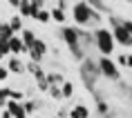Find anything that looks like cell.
Returning <instances> with one entry per match:
<instances>
[{
	"instance_id": "9c48e42d",
	"label": "cell",
	"mask_w": 132,
	"mask_h": 118,
	"mask_svg": "<svg viewBox=\"0 0 132 118\" xmlns=\"http://www.w3.org/2000/svg\"><path fill=\"white\" fill-rule=\"evenodd\" d=\"M7 71L9 74H22L25 71V63H22L18 56H11V60L7 63Z\"/></svg>"
},
{
	"instance_id": "1f68e13d",
	"label": "cell",
	"mask_w": 132,
	"mask_h": 118,
	"mask_svg": "<svg viewBox=\"0 0 132 118\" xmlns=\"http://www.w3.org/2000/svg\"><path fill=\"white\" fill-rule=\"evenodd\" d=\"M2 118H11V114H9L7 109H2Z\"/></svg>"
},
{
	"instance_id": "3957f363",
	"label": "cell",
	"mask_w": 132,
	"mask_h": 118,
	"mask_svg": "<svg viewBox=\"0 0 132 118\" xmlns=\"http://www.w3.org/2000/svg\"><path fill=\"white\" fill-rule=\"evenodd\" d=\"M101 78V71H98V65L92 60V58H87L85 56L83 60H81V80L85 83V87L90 91H94V87H96V80Z\"/></svg>"
},
{
	"instance_id": "ffe728a7",
	"label": "cell",
	"mask_w": 132,
	"mask_h": 118,
	"mask_svg": "<svg viewBox=\"0 0 132 118\" xmlns=\"http://www.w3.org/2000/svg\"><path fill=\"white\" fill-rule=\"evenodd\" d=\"M25 69L29 71V74H31V76H38V74H43V67L38 63H31V60H29L27 65H25Z\"/></svg>"
},
{
	"instance_id": "7402d4cb",
	"label": "cell",
	"mask_w": 132,
	"mask_h": 118,
	"mask_svg": "<svg viewBox=\"0 0 132 118\" xmlns=\"http://www.w3.org/2000/svg\"><path fill=\"white\" fill-rule=\"evenodd\" d=\"M34 20H38L40 25H47V22L52 20V18H49V11H45V9H40V11L36 14V18H34Z\"/></svg>"
},
{
	"instance_id": "6da1fadb",
	"label": "cell",
	"mask_w": 132,
	"mask_h": 118,
	"mask_svg": "<svg viewBox=\"0 0 132 118\" xmlns=\"http://www.w3.org/2000/svg\"><path fill=\"white\" fill-rule=\"evenodd\" d=\"M72 14H74V25H76L78 29H83L87 27V25H98V22L103 20V16L96 14L94 9L87 5V2H76L74 7H72Z\"/></svg>"
},
{
	"instance_id": "52a82bcc",
	"label": "cell",
	"mask_w": 132,
	"mask_h": 118,
	"mask_svg": "<svg viewBox=\"0 0 132 118\" xmlns=\"http://www.w3.org/2000/svg\"><path fill=\"white\" fill-rule=\"evenodd\" d=\"M96 114H98L101 118H114V114H112V109H110V105L105 103L98 94H96Z\"/></svg>"
},
{
	"instance_id": "8992f818",
	"label": "cell",
	"mask_w": 132,
	"mask_h": 118,
	"mask_svg": "<svg viewBox=\"0 0 132 118\" xmlns=\"http://www.w3.org/2000/svg\"><path fill=\"white\" fill-rule=\"evenodd\" d=\"M27 54L31 56V63H38L40 65V60H43V56L47 54V42L45 40H40V38H36L34 40V45L27 49Z\"/></svg>"
},
{
	"instance_id": "ba28073f",
	"label": "cell",
	"mask_w": 132,
	"mask_h": 118,
	"mask_svg": "<svg viewBox=\"0 0 132 118\" xmlns=\"http://www.w3.org/2000/svg\"><path fill=\"white\" fill-rule=\"evenodd\" d=\"M7 47H9V54H14V56H18V54H27V49H25V45H22V40L18 38V36H14V38L7 42Z\"/></svg>"
},
{
	"instance_id": "d6a6232c",
	"label": "cell",
	"mask_w": 132,
	"mask_h": 118,
	"mask_svg": "<svg viewBox=\"0 0 132 118\" xmlns=\"http://www.w3.org/2000/svg\"><path fill=\"white\" fill-rule=\"evenodd\" d=\"M0 27H2V18H0Z\"/></svg>"
},
{
	"instance_id": "603a6c76",
	"label": "cell",
	"mask_w": 132,
	"mask_h": 118,
	"mask_svg": "<svg viewBox=\"0 0 132 118\" xmlns=\"http://www.w3.org/2000/svg\"><path fill=\"white\" fill-rule=\"evenodd\" d=\"M22 109H25V114H34L38 109V103L36 100H27V103H22Z\"/></svg>"
},
{
	"instance_id": "9a60e30c",
	"label": "cell",
	"mask_w": 132,
	"mask_h": 118,
	"mask_svg": "<svg viewBox=\"0 0 132 118\" xmlns=\"http://www.w3.org/2000/svg\"><path fill=\"white\" fill-rule=\"evenodd\" d=\"M7 25H9V29H11L14 34H18V31H22V29H25V27H22V18H20V16H11Z\"/></svg>"
},
{
	"instance_id": "44dd1931",
	"label": "cell",
	"mask_w": 132,
	"mask_h": 118,
	"mask_svg": "<svg viewBox=\"0 0 132 118\" xmlns=\"http://www.w3.org/2000/svg\"><path fill=\"white\" fill-rule=\"evenodd\" d=\"M9 91H11V87H2L0 89V109H5V105L9 100Z\"/></svg>"
},
{
	"instance_id": "8fae6325",
	"label": "cell",
	"mask_w": 132,
	"mask_h": 118,
	"mask_svg": "<svg viewBox=\"0 0 132 118\" xmlns=\"http://www.w3.org/2000/svg\"><path fill=\"white\" fill-rule=\"evenodd\" d=\"M45 78H47L49 87H52V85H54V87H61V85L65 83L63 74H58V71H45Z\"/></svg>"
},
{
	"instance_id": "4dcf8cb0",
	"label": "cell",
	"mask_w": 132,
	"mask_h": 118,
	"mask_svg": "<svg viewBox=\"0 0 132 118\" xmlns=\"http://www.w3.org/2000/svg\"><path fill=\"white\" fill-rule=\"evenodd\" d=\"M9 5H11L14 9H18V7H20V0H9Z\"/></svg>"
},
{
	"instance_id": "5bb4252c",
	"label": "cell",
	"mask_w": 132,
	"mask_h": 118,
	"mask_svg": "<svg viewBox=\"0 0 132 118\" xmlns=\"http://www.w3.org/2000/svg\"><path fill=\"white\" fill-rule=\"evenodd\" d=\"M14 36H16V34L9 29V25H7V22H2V27H0V42H5V45H7Z\"/></svg>"
},
{
	"instance_id": "f1b7e54d",
	"label": "cell",
	"mask_w": 132,
	"mask_h": 118,
	"mask_svg": "<svg viewBox=\"0 0 132 118\" xmlns=\"http://www.w3.org/2000/svg\"><path fill=\"white\" fill-rule=\"evenodd\" d=\"M54 9H61V11H65V9H67V2H65V0H58Z\"/></svg>"
},
{
	"instance_id": "ac0fdd59",
	"label": "cell",
	"mask_w": 132,
	"mask_h": 118,
	"mask_svg": "<svg viewBox=\"0 0 132 118\" xmlns=\"http://www.w3.org/2000/svg\"><path fill=\"white\" fill-rule=\"evenodd\" d=\"M49 18H52V20H56L58 25H63V22L67 20L65 11H61V9H52V11H49Z\"/></svg>"
},
{
	"instance_id": "484cf974",
	"label": "cell",
	"mask_w": 132,
	"mask_h": 118,
	"mask_svg": "<svg viewBox=\"0 0 132 118\" xmlns=\"http://www.w3.org/2000/svg\"><path fill=\"white\" fill-rule=\"evenodd\" d=\"M7 78H9V71H7V67H5V65H0V83H5Z\"/></svg>"
},
{
	"instance_id": "5b68a950",
	"label": "cell",
	"mask_w": 132,
	"mask_h": 118,
	"mask_svg": "<svg viewBox=\"0 0 132 118\" xmlns=\"http://www.w3.org/2000/svg\"><path fill=\"white\" fill-rule=\"evenodd\" d=\"M98 71H101V76H105V78H110V80H119L121 78V71H119V67L114 65V60L112 58H101L98 60Z\"/></svg>"
},
{
	"instance_id": "30bf717a",
	"label": "cell",
	"mask_w": 132,
	"mask_h": 118,
	"mask_svg": "<svg viewBox=\"0 0 132 118\" xmlns=\"http://www.w3.org/2000/svg\"><path fill=\"white\" fill-rule=\"evenodd\" d=\"M18 38H20V40H22V45H25V49H29V47H31V45H34V40H36V38H38V36H36L34 31H31V29H22V31H20V36H18Z\"/></svg>"
},
{
	"instance_id": "4316f807",
	"label": "cell",
	"mask_w": 132,
	"mask_h": 118,
	"mask_svg": "<svg viewBox=\"0 0 132 118\" xmlns=\"http://www.w3.org/2000/svg\"><path fill=\"white\" fill-rule=\"evenodd\" d=\"M5 56H9V47L5 45V42H0V60H2Z\"/></svg>"
},
{
	"instance_id": "83f0119b",
	"label": "cell",
	"mask_w": 132,
	"mask_h": 118,
	"mask_svg": "<svg viewBox=\"0 0 132 118\" xmlns=\"http://www.w3.org/2000/svg\"><path fill=\"white\" fill-rule=\"evenodd\" d=\"M117 67H125V54H119V58H117Z\"/></svg>"
},
{
	"instance_id": "7a4b0ae2",
	"label": "cell",
	"mask_w": 132,
	"mask_h": 118,
	"mask_svg": "<svg viewBox=\"0 0 132 118\" xmlns=\"http://www.w3.org/2000/svg\"><path fill=\"white\" fill-rule=\"evenodd\" d=\"M61 38H63V42L67 45V49L72 51V56L81 63V60L85 58V49L81 47V42H78V29H76V27H70V25H65V27L61 29Z\"/></svg>"
},
{
	"instance_id": "7c38bea8",
	"label": "cell",
	"mask_w": 132,
	"mask_h": 118,
	"mask_svg": "<svg viewBox=\"0 0 132 118\" xmlns=\"http://www.w3.org/2000/svg\"><path fill=\"white\" fill-rule=\"evenodd\" d=\"M18 11H20L18 16H25V18H36V14H38V11H34V9H31L29 0H20V7H18Z\"/></svg>"
},
{
	"instance_id": "836d02e7",
	"label": "cell",
	"mask_w": 132,
	"mask_h": 118,
	"mask_svg": "<svg viewBox=\"0 0 132 118\" xmlns=\"http://www.w3.org/2000/svg\"><path fill=\"white\" fill-rule=\"evenodd\" d=\"M67 118H70V116H67Z\"/></svg>"
},
{
	"instance_id": "277c9868",
	"label": "cell",
	"mask_w": 132,
	"mask_h": 118,
	"mask_svg": "<svg viewBox=\"0 0 132 118\" xmlns=\"http://www.w3.org/2000/svg\"><path fill=\"white\" fill-rule=\"evenodd\" d=\"M92 36H94V45H96V49L105 56V58H110V54H114V38H112L110 29L96 27Z\"/></svg>"
},
{
	"instance_id": "cb8c5ba5",
	"label": "cell",
	"mask_w": 132,
	"mask_h": 118,
	"mask_svg": "<svg viewBox=\"0 0 132 118\" xmlns=\"http://www.w3.org/2000/svg\"><path fill=\"white\" fill-rule=\"evenodd\" d=\"M49 96H52V98H54V100H61V98H63V94H61V87H54V85H52V87H49Z\"/></svg>"
},
{
	"instance_id": "4fadbf2b",
	"label": "cell",
	"mask_w": 132,
	"mask_h": 118,
	"mask_svg": "<svg viewBox=\"0 0 132 118\" xmlns=\"http://www.w3.org/2000/svg\"><path fill=\"white\" fill-rule=\"evenodd\" d=\"M87 116H90V109L85 105H81V103L70 109V118H87Z\"/></svg>"
},
{
	"instance_id": "d6986e66",
	"label": "cell",
	"mask_w": 132,
	"mask_h": 118,
	"mask_svg": "<svg viewBox=\"0 0 132 118\" xmlns=\"http://www.w3.org/2000/svg\"><path fill=\"white\" fill-rule=\"evenodd\" d=\"M34 78H36V85H38V91H47L49 89V83H47V78H45V71L38 74V76H34Z\"/></svg>"
},
{
	"instance_id": "f546056e",
	"label": "cell",
	"mask_w": 132,
	"mask_h": 118,
	"mask_svg": "<svg viewBox=\"0 0 132 118\" xmlns=\"http://www.w3.org/2000/svg\"><path fill=\"white\" fill-rule=\"evenodd\" d=\"M125 67H132V54H125Z\"/></svg>"
},
{
	"instance_id": "2e32d148",
	"label": "cell",
	"mask_w": 132,
	"mask_h": 118,
	"mask_svg": "<svg viewBox=\"0 0 132 118\" xmlns=\"http://www.w3.org/2000/svg\"><path fill=\"white\" fill-rule=\"evenodd\" d=\"M61 94H63V98H72L74 96V83L65 80V83L61 85Z\"/></svg>"
},
{
	"instance_id": "d4e9b609",
	"label": "cell",
	"mask_w": 132,
	"mask_h": 118,
	"mask_svg": "<svg viewBox=\"0 0 132 118\" xmlns=\"http://www.w3.org/2000/svg\"><path fill=\"white\" fill-rule=\"evenodd\" d=\"M121 27H123L125 31L132 36V20H128V18H121Z\"/></svg>"
},
{
	"instance_id": "e0dca14e",
	"label": "cell",
	"mask_w": 132,
	"mask_h": 118,
	"mask_svg": "<svg viewBox=\"0 0 132 118\" xmlns=\"http://www.w3.org/2000/svg\"><path fill=\"white\" fill-rule=\"evenodd\" d=\"M87 5H90L92 9H94V11H103V14H110V7H108V5H105V2H101V0H92V2H87Z\"/></svg>"
}]
</instances>
